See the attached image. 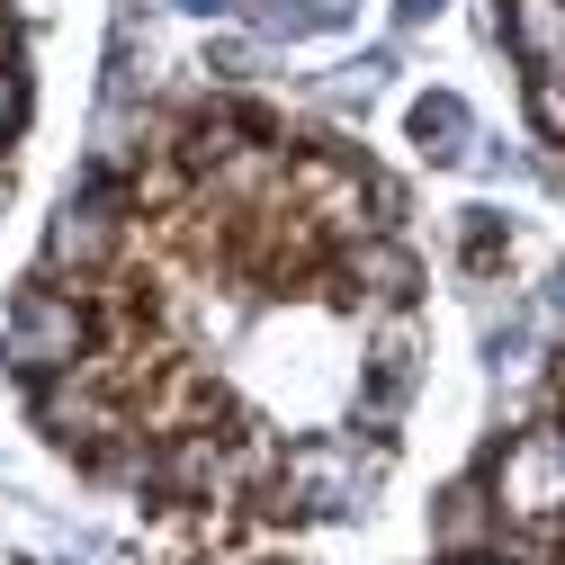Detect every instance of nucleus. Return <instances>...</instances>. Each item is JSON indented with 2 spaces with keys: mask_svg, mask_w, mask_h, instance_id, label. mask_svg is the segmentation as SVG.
<instances>
[{
  "mask_svg": "<svg viewBox=\"0 0 565 565\" xmlns=\"http://www.w3.org/2000/svg\"><path fill=\"white\" fill-rule=\"evenodd\" d=\"M493 36L512 54L530 135L565 162V0H493Z\"/></svg>",
  "mask_w": 565,
  "mask_h": 565,
  "instance_id": "f03ea898",
  "label": "nucleus"
},
{
  "mask_svg": "<svg viewBox=\"0 0 565 565\" xmlns=\"http://www.w3.org/2000/svg\"><path fill=\"white\" fill-rule=\"evenodd\" d=\"M73 369L28 386L54 449L135 484L206 449L260 521L360 512L422 386V243L404 180L260 99H198L117 145L45 225Z\"/></svg>",
  "mask_w": 565,
  "mask_h": 565,
  "instance_id": "f257e3e1",
  "label": "nucleus"
}]
</instances>
